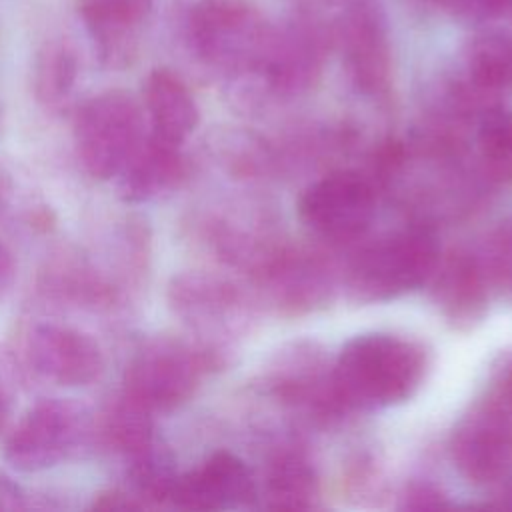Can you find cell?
Segmentation results:
<instances>
[{
	"instance_id": "1",
	"label": "cell",
	"mask_w": 512,
	"mask_h": 512,
	"mask_svg": "<svg viewBox=\"0 0 512 512\" xmlns=\"http://www.w3.org/2000/svg\"><path fill=\"white\" fill-rule=\"evenodd\" d=\"M428 370V348L390 332L354 336L332 362L334 386L348 410L398 406L420 390Z\"/></svg>"
},
{
	"instance_id": "2",
	"label": "cell",
	"mask_w": 512,
	"mask_h": 512,
	"mask_svg": "<svg viewBox=\"0 0 512 512\" xmlns=\"http://www.w3.org/2000/svg\"><path fill=\"white\" fill-rule=\"evenodd\" d=\"M440 258L436 230L408 222L364 242L344 268V290L358 304L388 302L426 284Z\"/></svg>"
},
{
	"instance_id": "3",
	"label": "cell",
	"mask_w": 512,
	"mask_h": 512,
	"mask_svg": "<svg viewBox=\"0 0 512 512\" xmlns=\"http://www.w3.org/2000/svg\"><path fill=\"white\" fill-rule=\"evenodd\" d=\"M228 358L202 344L158 336L142 344L124 372V394L154 412L188 402L204 374L224 368Z\"/></svg>"
},
{
	"instance_id": "4",
	"label": "cell",
	"mask_w": 512,
	"mask_h": 512,
	"mask_svg": "<svg viewBox=\"0 0 512 512\" xmlns=\"http://www.w3.org/2000/svg\"><path fill=\"white\" fill-rule=\"evenodd\" d=\"M168 306L196 342L226 356L230 338L242 336L256 312V298L212 272H182L168 284Z\"/></svg>"
},
{
	"instance_id": "5",
	"label": "cell",
	"mask_w": 512,
	"mask_h": 512,
	"mask_svg": "<svg viewBox=\"0 0 512 512\" xmlns=\"http://www.w3.org/2000/svg\"><path fill=\"white\" fill-rule=\"evenodd\" d=\"M140 102L126 90L88 98L74 118V144L84 170L96 180L114 178L138 148L144 130Z\"/></svg>"
},
{
	"instance_id": "6",
	"label": "cell",
	"mask_w": 512,
	"mask_h": 512,
	"mask_svg": "<svg viewBox=\"0 0 512 512\" xmlns=\"http://www.w3.org/2000/svg\"><path fill=\"white\" fill-rule=\"evenodd\" d=\"M186 28L190 46L204 62L242 74L254 70L270 32L242 0H198Z\"/></svg>"
},
{
	"instance_id": "7",
	"label": "cell",
	"mask_w": 512,
	"mask_h": 512,
	"mask_svg": "<svg viewBox=\"0 0 512 512\" xmlns=\"http://www.w3.org/2000/svg\"><path fill=\"white\" fill-rule=\"evenodd\" d=\"M262 388L314 424H332L350 412L336 392L332 364L314 342H296L278 352L262 374Z\"/></svg>"
},
{
	"instance_id": "8",
	"label": "cell",
	"mask_w": 512,
	"mask_h": 512,
	"mask_svg": "<svg viewBox=\"0 0 512 512\" xmlns=\"http://www.w3.org/2000/svg\"><path fill=\"white\" fill-rule=\"evenodd\" d=\"M256 300L280 316H304L324 308L334 294V270L308 248L280 242L250 274Z\"/></svg>"
},
{
	"instance_id": "9",
	"label": "cell",
	"mask_w": 512,
	"mask_h": 512,
	"mask_svg": "<svg viewBox=\"0 0 512 512\" xmlns=\"http://www.w3.org/2000/svg\"><path fill=\"white\" fill-rule=\"evenodd\" d=\"M376 182L356 170H336L306 186L298 200L302 224L320 240L362 238L376 216Z\"/></svg>"
},
{
	"instance_id": "10",
	"label": "cell",
	"mask_w": 512,
	"mask_h": 512,
	"mask_svg": "<svg viewBox=\"0 0 512 512\" xmlns=\"http://www.w3.org/2000/svg\"><path fill=\"white\" fill-rule=\"evenodd\" d=\"M332 32L306 14H298L270 30L262 54L250 74L258 76L266 92L294 96L308 90L318 78Z\"/></svg>"
},
{
	"instance_id": "11",
	"label": "cell",
	"mask_w": 512,
	"mask_h": 512,
	"mask_svg": "<svg viewBox=\"0 0 512 512\" xmlns=\"http://www.w3.org/2000/svg\"><path fill=\"white\" fill-rule=\"evenodd\" d=\"M332 42L352 86L368 98H382L390 88L392 54L380 6L372 0L348 4L334 24Z\"/></svg>"
},
{
	"instance_id": "12",
	"label": "cell",
	"mask_w": 512,
	"mask_h": 512,
	"mask_svg": "<svg viewBox=\"0 0 512 512\" xmlns=\"http://www.w3.org/2000/svg\"><path fill=\"white\" fill-rule=\"evenodd\" d=\"M82 434L84 418L72 402L42 398L10 430L4 456L20 472H40L62 462Z\"/></svg>"
},
{
	"instance_id": "13",
	"label": "cell",
	"mask_w": 512,
	"mask_h": 512,
	"mask_svg": "<svg viewBox=\"0 0 512 512\" xmlns=\"http://www.w3.org/2000/svg\"><path fill=\"white\" fill-rule=\"evenodd\" d=\"M448 452L462 478L492 486L512 472V422L478 398L454 424Z\"/></svg>"
},
{
	"instance_id": "14",
	"label": "cell",
	"mask_w": 512,
	"mask_h": 512,
	"mask_svg": "<svg viewBox=\"0 0 512 512\" xmlns=\"http://www.w3.org/2000/svg\"><path fill=\"white\" fill-rule=\"evenodd\" d=\"M428 282L432 304L454 330H472L486 318L492 284L482 256L470 248L440 254Z\"/></svg>"
},
{
	"instance_id": "15",
	"label": "cell",
	"mask_w": 512,
	"mask_h": 512,
	"mask_svg": "<svg viewBox=\"0 0 512 512\" xmlns=\"http://www.w3.org/2000/svg\"><path fill=\"white\" fill-rule=\"evenodd\" d=\"M258 502V482L248 464L218 450L198 468L178 474L170 504L182 510H230Z\"/></svg>"
},
{
	"instance_id": "16",
	"label": "cell",
	"mask_w": 512,
	"mask_h": 512,
	"mask_svg": "<svg viewBox=\"0 0 512 512\" xmlns=\"http://www.w3.org/2000/svg\"><path fill=\"white\" fill-rule=\"evenodd\" d=\"M28 358L34 370L58 386H88L104 372V354L98 342L76 328L40 324L28 340Z\"/></svg>"
},
{
	"instance_id": "17",
	"label": "cell",
	"mask_w": 512,
	"mask_h": 512,
	"mask_svg": "<svg viewBox=\"0 0 512 512\" xmlns=\"http://www.w3.org/2000/svg\"><path fill=\"white\" fill-rule=\"evenodd\" d=\"M78 14L108 68H126L138 52V36L152 0H76Z\"/></svg>"
},
{
	"instance_id": "18",
	"label": "cell",
	"mask_w": 512,
	"mask_h": 512,
	"mask_svg": "<svg viewBox=\"0 0 512 512\" xmlns=\"http://www.w3.org/2000/svg\"><path fill=\"white\" fill-rule=\"evenodd\" d=\"M188 176V160L180 144L146 132L138 148L116 174V190L124 202L140 204L178 188Z\"/></svg>"
},
{
	"instance_id": "19",
	"label": "cell",
	"mask_w": 512,
	"mask_h": 512,
	"mask_svg": "<svg viewBox=\"0 0 512 512\" xmlns=\"http://www.w3.org/2000/svg\"><path fill=\"white\" fill-rule=\"evenodd\" d=\"M322 488L316 466L304 448L296 444L278 446L258 484L260 506L272 510H312L322 506Z\"/></svg>"
},
{
	"instance_id": "20",
	"label": "cell",
	"mask_w": 512,
	"mask_h": 512,
	"mask_svg": "<svg viewBox=\"0 0 512 512\" xmlns=\"http://www.w3.org/2000/svg\"><path fill=\"white\" fill-rule=\"evenodd\" d=\"M144 108L150 130L180 146L200 122V110L190 88L168 68H156L148 74L144 82Z\"/></svg>"
},
{
	"instance_id": "21",
	"label": "cell",
	"mask_w": 512,
	"mask_h": 512,
	"mask_svg": "<svg viewBox=\"0 0 512 512\" xmlns=\"http://www.w3.org/2000/svg\"><path fill=\"white\" fill-rule=\"evenodd\" d=\"M474 96L492 104V98L512 86V34L490 28L472 36L462 54V78Z\"/></svg>"
},
{
	"instance_id": "22",
	"label": "cell",
	"mask_w": 512,
	"mask_h": 512,
	"mask_svg": "<svg viewBox=\"0 0 512 512\" xmlns=\"http://www.w3.org/2000/svg\"><path fill=\"white\" fill-rule=\"evenodd\" d=\"M476 170L488 184H512V110L488 104L476 118Z\"/></svg>"
},
{
	"instance_id": "23",
	"label": "cell",
	"mask_w": 512,
	"mask_h": 512,
	"mask_svg": "<svg viewBox=\"0 0 512 512\" xmlns=\"http://www.w3.org/2000/svg\"><path fill=\"white\" fill-rule=\"evenodd\" d=\"M98 432L110 450L126 458L134 456L156 440L152 412L128 398L124 392L100 414Z\"/></svg>"
},
{
	"instance_id": "24",
	"label": "cell",
	"mask_w": 512,
	"mask_h": 512,
	"mask_svg": "<svg viewBox=\"0 0 512 512\" xmlns=\"http://www.w3.org/2000/svg\"><path fill=\"white\" fill-rule=\"evenodd\" d=\"M128 478L132 490L148 504L170 502L178 470L172 452L158 440H154L144 450L128 458Z\"/></svg>"
},
{
	"instance_id": "25",
	"label": "cell",
	"mask_w": 512,
	"mask_h": 512,
	"mask_svg": "<svg viewBox=\"0 0 512 512\" xmlns=\"http://www.w3.org/2000/svg\"><path fill=\"white\" fill-rule=\"evenodd\" d=\"M78 76V58L66 42L46 44L34 64V92L44 106H58Z\"/></svg>"
},
{
	"instance_id": "26",
	"label": "cell",
	"mask_w": 512,
	"mask_h": 512,
	"mask_svg": "<svg viewBox=\"0 0 512 512\" xmlns=\"http://www.w3.org/2000/svg\"><path fill=\"white\" fill-rule=\"evenodd\" d=\"M46 290L84 306H110L114 288L92 268L82 264H64L48 272Z\"/></svg>"
},
{
	"instance_id": "27",
	"label": "cell",
	"mask_w": 512,
	"mask_h": 512,
	"mask_svg": "<svg viewBox=\"0 0 512 512\" xmlns=\"http://www.w3.org/2000/svg\"><path fill=\"white\" fill-rule=\"evenodd\" d=\"M482 260L492 290L512 304V216H506L492 228Z\"/></svg>"
},
{
	"instance_id": "28",
	"label": "cell",
	"mask_w": 512,
	"mask_h": 512,
	"mask_svg": "<svg viewBox=\"0 0 512 512\" xmlns=\"http://www.w3.org/2000/svg\"><path fill=\"white\" fill-rule=\"evenodd\" d=\"M490 406L512 422V350L502 352L488 370L482 396Z\"/></svg>"
},
{
	"instance_id": "29",
	"label": "cell",
	"mask_w": 512,
	"mask_h": 512,
	"mask_svg": "<svg viewBox=\"0 0 512 512\" xmlns=\"http://www.w3.org/2000/svg\"><path fill=\"white\" fill-rule=\"evenodd\" d=\"M444 12L466 24H482L506 10V0H436Z\"/></svg>"
},
{
	"instance_id": "30",
	"label": "cell",
	"mask_w": 512,
	"mask_h": 512,
	"mask_svg": "<svg viewBox=\"0 0 512 512\" xmlns=\"http://www.w3.org/2000/svg\"><path fill=\"white\" fill-rule=\"evenodd\" d=\"M446 506H450L448 496L430 480H414L406 484L404 492L400 494V508L404 510H432Z\"/></svg>"
},
{
	"instance_id": "31",
	"label": "cell",
	"mask_w": 512,
	"mask_h": 512,
	"mask_svg": "<svg viewBox=\"0 0 512 512\" xmlns=\"http://www.w3.org/2000/svg\"><path fill=\"white\" fill-rule=\"evenodd\" d=\"M94 510H104V512H130V510H142L150 508L134 490H106L94 496L92 502Z\"/></svg>"
},
{
	"instance_id": "32",
	"label": "cell",
	"mask_w": 512,
	"mask_h": 512,
	"mask_svg": "<svg viewBox=\"0 0 512 512\" xmlns=\"http://www.w3.org/2000/svg\"><path fill=\"white\" fill-rule=\"evenodd\" d=\"M26 508V496L22 488L12 482L8 476L0 474V510H24Z\"/></svg>"
},
{
	"instance_id": "33",
	"label": "cell",
	"mask_w": 512,
	"mask_h": 512,
	"mask_svg": "<svg viewBox=\"0 0 512 512\" xmlns=\"http://www.w3.org/2000/svg\"><path fill=\"white\" fill-rule=\"evenodd\" d=\"M494 492L490 496V502H486L488 508H500V510H512V472L506 474L502 480L492 484Z\"/></svg>"
},
{
	"instance_id": "34",
	"label": "cell",
	"mask_w": 512,
	"mask_h": 512,
	"mask_svg": "<svg viewBox=\"0 0 512 512\" xmlns=\"http://www.w3.org/2000/svg\"><path fill=\"white\" fill-rule=\"evenodd\" d=\"M16 278V262L6 244L0 242V298L10 290Z\"/></svg>"
},
{
	"instance_id": "35",
	"label": "cell",
	"mask_w": 512,
	"mask_h": 512,
	"mask_svg": "<svg viewBox=\"0 0 512 512\" xmlns=\"http://www.w3.org/2000/svg\"><path fill=\"white\" fill-rule=\"evenodd\" d=\"M8 416H10V400H8V394L4 392V388L0 386V432H4V428L8 424Z\"/></svg>"
},
{
	"instance_id": "36",
	"label": "cell",
	"mask_w": 512,
	"mask_h": 512,
	"mask_svg": "<svg viewBox=\"0 0 512 512\" xmlns=\"http://www.w3.org/2000/svg\"><path fill=\"white\" fill-rule=\"evenodd\" d=\"M506 8H508L510 14H512V0H506Z\"/></svg>"
}]
</instances>
